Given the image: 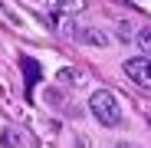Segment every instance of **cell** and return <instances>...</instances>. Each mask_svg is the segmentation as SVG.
<instances>
[{
  "label": "cell",
  "mask_w": 151,
  "mask_h": 148,
  "mask_svg": "<svg viewBox=\"0 0 151 148\" xmlns=\"http://www.w3.org/2000/svg\"><path fill=\"white\" fill-rule=\"evenodd\" d=\"M89 109H92V115L99 118V125H105V129H115L118 122H122L118 99H115L109 89H99V92H92V99H89Z\"/></svg>",
  "instance_id": "cell-1"
},
{
  "label": "cell",
  "mask_w": 151,
  "mask_h": 148,
  "mask_svg": "<svg viewBox=\"0 0 151 148\" xmlns=\"http://www.w3.org/2000/svg\"><path fill=\"white\" fill-rule=\"evenodd\" d=\"M125 76L132 82H138L141 89H151V59H145V56L125 59Z\"/></svg>",
  "instance_id": "cell-2"
},
{
  "label": "cell",
  "mask_w": 151,
  "mask_h": 148,
  "mask_svg": "<svg viewBox=\"0 0 151 148\" xmlns=\"http://www.w3.org/2000/svg\"><path fill=\"white\" fill-rule=\"evenodd\" d=\"M69 33H72L76 43H82V46H95V49H102V46L112 43V36H109L105 30H99V27H72Z\"/></svg>",
  "instance_id": "cell-3"
},
{
  "label": "cell",
  "mask_w": 151,
  "mask_h": 148,
  "mask_svg": "<svg viewBox=\"0 0 151 148\" xmlns=\"http://www.w3.org/2000/svg\"><path fill=\"white\" fill-rule=\"evenodd\" d=\"M23 72H27V86L40 82V63L36 59H23Z\"/></svg>",
  "instance_id": "cell-4"
},
{
  "label": "cell",
  "mask_w": 151,
  "mask_h": 148,
  "mask_svg": "<svg viewBox=\"0 0 151 148\" xmlns=\"http://www.w3.org/2000/svg\"><path fill=\"white\" fill-rule=\"evenodd\" d=\"M135 40H138V46H141V49H148V53H151V30H138V36H135Z\"/></svg>",
  "instance_id": "cell-5"
},
{
  "label": "cell",
  "mask_w": 151,
  "mask_h": 148,
  "mask_svg": "<svg viewBox=\"0 0 151 148\" xmlns=\"http://www.w3.org/2000/svg\"><path fill=\"white\" fill-rule=\"evenodd\" d=\"M59 10H86V0H59Z\"/></svg>",
  "instance_id": "cell-6"
},
{
  "label": "cell",
  "mask_w": 151,
  "mask_h": 148,
  "mask_svg": "<svg viewBox=\"0 0 151 148\" xmlns=\"http://www.w3.org/2000/svg\"><path fill=\"white\" fill-rule=\"evenodd\" d=\"M0 142H4L7 148H17V145H20V138H17L13 132H4V135H0Z\"/></svg>",
  "instance_id": "cell-7"
},
{
  "label": "cell",
  "mask_w": 151,
  "mask_h": 148,
  "mask_svg": "<svg viewBox=\"0 0 151 148\" xmlns=\"http://www.w3.org/2000/svg\"><path fill=\"white\" fill-rule=\"evenodd\" d=\"M76 148H89V138H86V135H79V138H76Z\"/></svg>",
  "instance_id": "cell-8"
},
{
  "label": "cell",
  "mask_w": 151,
  "mask_h": 148,
  "mask_svg": "<svg viewBox=\"0 0 151 148\" xmlns=\"http://www.w3.org/2000/svg\"><path fill=\"white\" fill-rule=\"evenodd\" d=\"M115 148H138V145H132V142H118Z\"/></svg>",
  "instance_id": "cell-9"
}]
</instances>
